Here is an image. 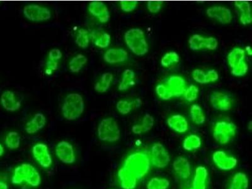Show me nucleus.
<instances>
[{"instance_id":"obj_40","label":"nucleus","mask_w":252,"mask_h":189,"mask_svg":"<svg viewBox=\"0 0 252 189\" xmlns=\"http://www.w3.org/2000/svg\"><path fill=\"white\" fill-rule=\"evenodd\" d=\"M154 124H155V119H154L153 117L149 114H145L143 118H142L141 125H140L144 133L152 129Z\"/></svg>"},{"instance_id":"obj_56","label":"nucleus","mask_w":252,"mask_h":189,"mask_svg":"<svg viewBox=\"0 0 252 189\" xmlns=\"http://www.w3.org/2000/svg\"><path fill=\"white\" fill-rule=\"evenodd\" d=\"M228 189H236L233 188V187H232L231 186H229Z\"/></svg>"},{"instance_id":"obj_49","label":"nucleus","mask_w":252,"mask_h":189,"mask_svg":"<svg viewBox=\"0 0 252 189\" xmlns=\"http://www.w3.org/2000/svg\"><path fill=\"white\" fill-rule=\"evenodd\" d=\"M132 132L134 134L140 135L144 133L143 130L142 129L141 125H135L132 127Z\"/></svg>"},{"instance_id":"obj_24","label":"nucleus","mask_w":252,"mask_h":189,"mask_svg":"<svg viewBox=\"0 0 252 189\" xmlns=\"http://www.w3.org/2000/svg\"><path fill=\"white\" fill-rule=\"evenodd\" d=\"M135 73L132 69H127L122 74L121 81L119 83L118 89L119 91H125L128 90L135 84Z\"/></svg>"},{"instance_id":"obj_26","label":"nucleus","mask_w":252,"mask_h":189,"mask_svg":"<svg viewBox=\"0 0 252 189\" xmlns=\"http://www.w3.org/2000/svg\"><path fill=\"white\" fill-rule=\"evenodd\" d=\"M245 51L239 47H235L227 56V63L231 68L238 63L245 61Z\"/></svg>"},{"instance_id":"obj_7","label":"nucleus","mask_w":252,"mask_h":189,"mask_svg":"<svg viewBox=\"0 0 252 189\" xmlns=\"http://www.w3.org/2000/svg\"><path fill=\"white\" fill-rule=\"evenodd\" d=\"M149 158L151 165L159 169L167 167L171 160L168 151L160 143L154 144L151 147Z\"/></svg>"},{"instance_id":"obj_9","label":"nucleus","mask_w":252,"mask_h":189,"mask_svg":"<svg viewBox=\"0 0 252 189\" xmlns=\"http://www.w3.org/2000/svg\"><path fill=\"white\" fill-rule=\"evenodd\" d=\"M56 155L60 161L67 165H71L76 161L74 148L68 141H62L56 146Z\"/></svg>"},{"instance_id":"obj_14","label":"nucleus","mask_w":252,"mask_h":189,"mask_svg":"<svg viewBox=\"0 0 252 189\" xmlns=\"http://www.w3.org/2000/svg\"><path fill=\"white\" fill-rule=\"evenodd\" d=\"M88 11L93 17L97 18L100 23L106 24L110 20V12L108 6L103 2H90L88 4Z\"/></svg>"},{"instance_id":"obj_42","label":"nucleus","mask_w":252,"mask_h":189,"mask_svg":"<svg viewBox=\"0 0 252 189\" xmlns=\"http://www.w3.org/2000/svg\"><path fill=\"white\" fill-rule=\"evenodd\" d=\"M120 6L124 12H133L138 7V2L137 1H120Z\"/></svg>"},{"instance_id":"obj_19","label":"nucleus","mask_w":252,"mask_h":189,"mask_svg":"<svg viewBox=\"0 0 252 189\" xmlns=\"http://www.w3.org/2000/svg\"><path fill=\"white\" fill-rule=\"evenodd\" d=\"M167 125L170 129L178 133H184L189 129V123L184 116L175 114L171 116L167 120Z\"/></svg>"},{"instance_id":"obj_37","label":"nucleus","mask_w":252,"mask_h":189,"mask_svg":"<svg viewBox=\"0 0 252 189\" xmlns=\"http://www.w3.org/2000/svg\"><path fill=\"white\" fill-rule=\"evenodd\" d=\"M249 66L245 61L238 63L231 68V74L235 76H244L248 72Z\"/></svg>"},{"instance_id":"obj_13","label":"nucleus","mask_w":252,"mask_h":189,"mask_svg":"<svg viewBox=\"0 0 252 189\" xmlns=\"http://www.w3.org/2000/svg\"><path fill=\"white\" fill-rule=\"evenodd\" d=\"M206 14L210 19L217 20L222 24H230L233 20L231 10L224 6H212L207 9Z\"/></svg>"},{"instance_id":"obj_12","label":"nucleus","mask_w":252,"mask_h":189,"mask_svg":"<svg viewBox=\"0 0 252 189\" xmlns=\"http://www.w3.org/2000/svg\"><path fill=\"white\" fill-rule=\"evenodd\" d=\"M210 103L214 109L220 111L231 110L233 105L230 96L222 92H213L211 94Z\"/></svg>"},{"instance_id":"obj_29","label":"nucleus","mask_w":252,"mask_h":189,"mask_svg":"<svg viewBox=\"0 0 252 189\" xmlns=\"http://www.w3.org/2000/svg\"><path fill=\"white\" fill-rule=\"evenodd\" d=\"M202 145L200 137L196 134H191L187 136L183 142V148L188 152L197 150Z\"/></svg>"},{"instance_id":"obj_31","label":"nucleus","mask_w":252,"mask_h":189,"mask_svg":"<svg viewBox=\"0 0 252 189\" xmlns=\"http://www.w3.org/2000/svg\"><path fill=\"white\" fill-rule=\"evenodd\" d=\"M170 182L166 178L154 177L148 182L147 189H168Z\"/></svg>"},{"instance_id":"obj_18","label":"nucleus","mask_w":252,"mask_h":189,"mask_svg":"<svg viewBox=\"0 0 252 189\" xmlns=\"http://www.w3.org/2000/svg\"><path fill=\"white\" fill-rule=\"evenodd\" d=\"M1 103L4 109L8 112H15L21 107V101L18 100L13 92L6 91L1 94Z\"/></svg>"},{"instance_id":"obj_5","label":"nucleus","mask_w":252,"mask_h":189,"mask_svg":"<svg viewBox=\"0 0 252 189\" xmlns=\"http://www.w3.org/2000/svg\"><path fill=\"white\" fill-rule=\"evenodd\" d=\"M97 134L100 141L115 143L120 138L119 125L113 118L104 119L98 126Z\"/></svg>"},{"instance_id":"obj_1","label":"nucleus","mask_w":252,"mask_h":189,"mask_svg":"<svg viewBox=\"0 0 252 189\" xmlns=\"http://www.w3.org/2000/svg\"><path fill=\"white\" fill-rule=\"evenodd\" d=\"M151 165L149 155L144 152H138L126 158L122 167L132 173L139 181L148 174Z\"/></svg>"},{"instance_id":"obj_33","label":"nucleus","mask_w":252,"mask_h":189,"mask_svg":"<svg viewBox=\"0 0 252 189\" xmlns=\"http://www.w3.org/2000/svg\"><path fill=\"white\" fill-rule=\"evenodd\" d=\"M75 42L80 48L86 49L90 43V36H89L88 32L86 29H80L78 32Z\"/></svg>"},{"instance_id":"obj_46","label":"nucleus","mask_w":252,"mask_h":189,"mask_svg":"<svg viewBox=\"0 0 252 189\" xmlns=\"http://www.w3.org/2000/svg\"><path fill=\"white\" fill-rule=\"evenodd\" d=\"M49 60L58 62L61 59L62 54L59 49L54 48L51 49L48 54Z\"/></svg>"},{"instance_id":"obj_35","label":"nucleus","mask_w":252,"mask_h":189,"mask_svg":"<svg viewBox=\"0 0 252 189\" xmlns=\"http://www.w3.org/2000/svg\"><path fill=\"white\" fill-rule=\"evenodd\" d=\"M179 61V56L176 52H169L162 58L161 64L162 66L168 67L172 66L174 64H176V63H178Z\"/></svg>"},{"instance_id":"obj_10","label":"nucleus","mask_w":252,"mask_h":189,"mask_svg":"<svg viewBox=\"0 0 252 189\" xmlns=\"http://www.w3.org/2000/svg\"><path fill=\"white\" fill-rule=\"evenodd\" d=\"M32 152L33 158L42 168H49L52 166V157L48 146L45 144H36L33 146Z\"/></svg>"},{"instance_id":"obj_30","label":"nucleus","mask_w":252,"mask_h":189,"mask_svg":"<svg viewBox=\"0 0 252 189\" xmlns=\"http://www.w3.org/2000/svg\"><path fill=\"white\" fill-rule=\"evenodd\" d=\"M190 114L192 121L197 125H202L206 121V116L202 108L199 105L194 104L190 109Z\"/></svg>"},{"instance_id":"obj_48","label":"nucleus","mask_w":252,"mask_h":189,"mask_svg":"<svg viewBox=\"0 0 252 189\" xmlns=\"http://www.w3.org/2000/svg\"><path fill=\"white\" fill-rule=\"evenodd\" d=\"M58 66H59V63H58L57 62L49 60L48 62L46 63V69H50L51 71H56Z\"/></svg>"},{"instance_id":"obj_57","label":"nucleus","mask_w":252,"mask_h":189,"mask_svg":"<svg viewBox=\"0 0 252 189\" xmlns=\"http://www.w3.org/2000/svg\"><path fill=\"white\" fill-rule=\"evenodd\" d=\"M193 189V188H191V189Z\"/></svg>"},{"instance_id":"obj_44","label":"nucleus","mask_w":252,"mask_h":189,"mask_svg":"<svg viewBox=\"0 0 252 189\" xmlns=\"http://www.w3.org/2000/svg\"><path fill=\"white\" fill-rule=\"evenodd\" d=\"M218 46V40L215 37H209L205 38L204 47L208 50H216Z\"/></svg>"},{"instance_id":"obj_51","label":"nucleus","mask_w":252,"mask_h":189,"mask_svg":"<svg viewBox=\"0 0 252 189\" xmlns=\"http://www.w3.org/2000/svg\"><path fill=\"white\" fill-rule=\"evenodd\" d=\"M0 189H8V186L5 182L0 180Z\"/></svg>"},{"instance_id":"obj_41","label":"nucleus","mask_w":252,"mask_h":189,"mask_svg":"<svg viewBox=\"0 0 252 189\" xmlns=\"http://www.w3.org/2000/svg\"><path fill=\"white\" fill-rule=\"evenodd\" d=\"M118 112L122 115H127L130 113L132 109L131 102L126 100H119L116 105Z\"/></svg>"},{"instance_id":"obj_53","label":"nucleus","mask_w":252,"mask_h":189,"mask_svg":"<svg viewBox=\"0 0 252 189\" xmlns=\"http://www.w3.org/2000/svg\"><path fill=\"white\" fill-rule=\"evenodd\" d=\"M4 154V148L3 146L1 145V144L0 143V157L3 156Z\"/></svg>"},{"instance_id":"obj_38","label":"nucleus","mask_w":252,"mask_h":189,"mask_svg":"<svg viewBox=\"0 0 252 189\" xmlns=\"http://www.w3.org/2000/svg\"><path fill=\"white\" fill-rule=\"evenodd\" d=\"M155 91L157 95L162 100H168L173 97L172 94L169 92L168 88L166 87V85L163 84V83L158 84L157 87H156Z\"/></svg>"},{"instance_id":"obj_4","label":"nucleus","mask_w":252,"mask_h":189,"mask_svg":"<svg viewBox=\"0 0 252 189\" xmlns=\"http://www.w3.org/2000/svg\"><path fill=\"white\" fill-rule=\"evenodd\" d=\"M84 109L83 97L79 94H70L66 96L62 106V114L68 121L79 119Z\"/></svg>"},{"instance_id":"obj_43","label":"nucleus","mask_w":252,"mask_h":189,"mask_svg":"<svg viewBox=\"0 0 252 189\" xmlns=\"http://www.w3.org/2000/svg\"><path fill=\"white\" fill-rule=\"evenodd\" d=\"M192 76L196 82L200 84H206V73L200 69H195L192 73Z\"/></svg>"},{"instance_id":"obj_17","label":"nucleus","mask_w":252,"mask_h":189,"mask_svg":"<svg viewBox=\"0 0 252 189\" xmlns=\"http://www.w3.org/2000/svg\"><path fill=\"white\" fill-rule=\"evenodd\" d=\"M128 58V52L121 48L109 49L104 56L105 62L111 64L126 62Z\"/></svg>"},{"instance_id":"obj_16","label":"nucleus","mask_w":252,"mask_h":189,"mask_svg":"<svg viewBox=\"0 0 252 189\" xmlns=\"http://www.w3.org/2000/svg\"><path fill=\"white\" fill-rule=\"evenodd\" d=\"M174 172L183 180L188 179L191 177L192 167L190 161L187 158L178 157L172 164Z\"/></svg>"},{"instance_id":"obj_39","label":"nucleus","mask_w":252,"mask_h":189,"mask_svg":"<svg viewBox=\"0 0 252 189\" xmlns=\"http://www.w3.org/2000/svg\"><path fill=\"white\" fill-rule=\"evenodd\" d=\"M198 89L195 85H191L189 87L188 89H186L184 94V98L188 102H194L198 97Z\"/></svg>"},{"instance_id":"obj_55","label":"nucleus","mask_w":252,"mask_h":189,"mask_svg":"<svg viewBox=\"0 0 252 189\" xmlns=\"http://www.w3.org/2000/svg\"><path fill=\"white\" fill-rule=\"evenodd\" d=\"M249 130H252V121H250L248 126H247Z\"/></svg>"},{"instance_id":"obj_28","label":"nucleus","mask_w":252,"mask_h":189,"mask_svg":"<svg viewBox=\"0 0 252 189\" xmlns=\"http://www.w3.org/2000/svg\"><path fill=\"white\" fill-rule=\"evenodd\" d=\"M230 186L236 189H248L249 178L244 173H236L232 178Z\"/></svg>"},{"instance_id":"obj_32","label":"nucleus","mask_w":252,"mask_h":189,"mask_svg":"<svg viewBox=\"0 0 252 189\" xmlns=\"http://www.w3.org/2000/svg\"><path fill=\"white\" fill-rule=\"evenodd\" d=\"M6 147L11 150H17L21 145V137L17 132H8L5 138Z\"/></svg>"},{"instance_id":"obj_21","label":"nucleus","mask_w":252,"mask_h":189,"mask_svg":"<svg viewBox=\"0 0 252 189\" xmlns=\"http://www.w3.org/2000/svg\"><path fill=\"white\" fill-rule=\"evenodd\" d=\"M118 178L122 189H135L137 186V178L124 167L120 168L118 171Z\"/></svg>"},{"instance_id":"obj_50","label":"nucleus","mask_w":252,"mask_h":189,"mask_svg":"<svg viewBox=\"0 0 252 189\" xmlns=\"http://www.w3.org/2000/svg\"><path fill=\"white\" fill-rule=\"evenodd\" d=\"M142 105V101L140 98L135 99V100L131 101V105H132V109H138Z\"/></svg>"},{"instance_id":"obj_36","label":"nucleus","mask_w":252,"mask_h":189,"mask_svg":"<svg viewBox=\"0 0 252 189\" xmlns=\"http://www.w3.org/2000/svg\"><path fill=\"white\" fill-rule=\"evenodd\" d=\"M205 38L199 34L191 36L189 40V47L191 50L198 51L204 47Z\"/></svg>"},{"instance_id":"obj_6","label":"nucleus","mask_w":252,"mask_h":189,"mask_svg":"<svg viewBox=\"0 0 252 189\" xmlns=\"http://www.w3.org/2000/svg\"><path fill=\"white\" fill-rule=\"evenodd\" d=\"M237 127L233 123L219 121L214 127L213 138L221 145H226L235 138Z\"/></svg>"},{"instance_id":"obj_27","label":"nucleus","mask_w":252,"mask_h":189,"mask_svg":"<svg viewBox=\"0 0 252 189\" xmlns=\"http://www.w3.org/2000/svg\"><path fill=\"white\" fill-rule=\"evenodd\" d=\"M88 59L85 56L79 54L75 56L69 63V69L72 73H79L83 67L86 64Z\"/></svg>"},{"instance_id":"obj_22","label":"nucleus","mask_w":252,"mask_h":189,"mask_svg":"<svg viewBox=\"0 0 252 189\" xmlns=\"http://www.w3.org/2000/svg\"><path fill=\"white\" fill-rule=\"evenodd\" d=\"M208 171L204 166H198L196 169L193 182V189H206Z\"/></svg>"},{"instance_id":"obj_54","label":"nucleus","mask_w":252,"mask_h":189,"mask_svg":"<svg viewBox=\"0 0 252 189\" xmlns=\"http://www.w3.org/2000/svg\"><path fill=\"white\" fill-rule=\"evenodd\" d=\"M53 71L50 70V69H46L45 71V73L47 75L50 76L53 74Z\"/></svg>"},{"instance_id":"obj_52","label":"nucleus","mask_w":252,"mask_h":189,"mask_svg":"<svg viewBox=\"0 0 252 189\" xmlns=\"http://www.w3.org/2000/svg\"><path fill=\"white\" fill-rule=\"evenodd\" d=\"M245 49H246V51L247 52V53H248V55L250 56H252V52L251 46H247Z\"/></svg>"},{"instance_id":"obj_23","label":"nucleus","mask_w":252,"mask_h":189,"mask_svg":"<svg viewBox=\"0 0 252 189\" xmlns=\"http://www.w3.org/2000/svg\"><path fill=\"white\" fill-rule=\"evenodd\" d=\"M236 8L240 12V23L244 26L251 24L252 22L251 4L249 1H238L235 3Z\"/></svg>"},{"instance_id":"obj_2","label":"nucleus","mask_w":252,"mask_h":189,"mask_svg":"<svg viewBox=\"0 0 252 189\" xmlns=\"http://www.w3.org/2000/svg\"><path fill=\"white\" fill-rule=\"evenodd\" d=\"M12 182L17 186L25 182L32 188H37L41 185V177L36 168L31 164L22 163L15 168Z\"/></svg>"},{"instance_id":"obj_25","label":"nucleus","mask_w":252,"mask_h":189,"mask_svg":"<svg viewBox=\"0 0 252 189\" xmlns=\"http://www.w3.org/2000/svg\"><path fill=\"white\" fill-rule=\"evenodd\" d=\"M113 79L112 73H106L102 75L99 82L95 85V91L98 93L103 94L108 91Z\"/></svg>"},{"instance_id":"obj_11","label":"nucleus","mask_w":252,"mask_h":189,"mask_svg":"<svg viewBox=\"0 0 252 189\" xmlns=\"http://www.w3.org/2000/svg\"><path fill=\"white\" fill-rule=\"evenodd\" d=\"M213 161L219 169L224 171L233 170L238 164L236 158L227 155L226 152L222 150L216 151L214 153Z\"/></svg>"},{"instance_id":"obj_20","label":"nucleus","mask_w":252,"mask_h":189,"mask_svg":"<svg viewBox=\"0 0 252 189\" xmlns=\"http://www.w3.org/2000/svg\"><path fill=\"white\" fill-rule=\"evenodd\" d=\"M46 118L42 113H37L26 125V131L28 134L37 133L45 127Z\"/></svg>"},{"instance_id":"obj_47","label":"nucleus","mask_w":252,"mask_h":189,"mask_svg":"<svg viewBox=\"0 0 252 189\" xmlns=\"http://www.w3.org/2000/svg\"><path fill=\"white\" fill-rule=\"evenodd\" d=\"M206 83L215 82L219 79V75L215 69H209L206 73Z\"/></svg>"},{"instance_id":"obj_8","label":"nucleus","mask_w":252,"mask_h":189,"mask_svg":"<svg viewBox=\"0 0 252 189\" xmlns=\"http://www.w3.org/2000/svg\"><path fill=\"white\" fill-rule=\"evenodd\" d=\"M23 12L27 19L34 22L48 21L52 17L50 9L39 4H28L24 7Z\"/></svg>"},{"instance_id":"obj_45","label":"nucleus","mask_w":252,"mask_h":189,"mask_svg":"<svg viewBox=\"0 0 252 189\" xmlns=\"http://www.w3.org/2000/svg\"><path fill=\"white\" fill-rule=\"evenodd\" d=\"M162 4L161 1H149L147 3V8L149 12L157 13L161 10Z\"/></svg>"},{"instance_id":"obj_3","label":"nucleus","mask_w":252,"mask_h":189,"mask_svg":"<svg viewBox=\"0 0 252 189\" xmlns=\"http://www.w3.org/2000/svg\"><path fill=\"white\" fill-rule=\"evenodd\" d=\"M124 40L127 46L135 55L142 56L148 53V42L141 29H129L125 33Z\"/></svg>"},{"instance_id":"obj_34","label":"nucleus","mask_w":252,"mask_h":189,"mask_svg":"<svg viewBox=\"0 0 252 189\" xmlns=\"http://www.w3.org/2000/svg\"><path fill=\"white\" fill-rule=\"evenodd\" d=\"M111 39V35L108 33L102 32H99L96 35L94 44L96 46L99 47L100 48H106L110 45Z\"/></svg>"},{"instance_id":"obj_15","label":"nucleus","mask_w":252,"mask_h":189,"mask_svg":"<svg viewBox=\"0 0 252 189\" xmlns=\"http://www.w3.org/2000/svg\"><path fill=\"white\" fill-rule=\"evenodd\" d=\"M165 85L168 88L172 96L176 97L183 95L186 89V80L180 76H169Z\"/></svg>"}]
</instances>
